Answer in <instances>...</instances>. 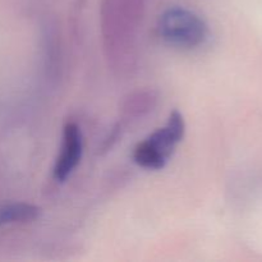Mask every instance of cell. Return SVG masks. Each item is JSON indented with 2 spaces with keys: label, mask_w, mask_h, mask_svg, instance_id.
<instances>
[{
  "label": "cell",
  "mask_w": 262,
  "mask_h": 262,
  "mask_svg": "<svg viewBox=\"0 0 262 262\" xmlns=\"http://www.w3.org/2000/svg\"><path fill=\"white\" fill-rule=\"evenodd\" d=\"M186 123L183 115L174 110L169 115L165 127L148 136L138 143L133 152V159L137 165L148 170H160L170 159L176 146L183 140Z\"/></svg>",
  "instance_id": "6da1fadb"
},
{
  "label": "cell",
  "mask_w": 262,
  "mask_h": 262,
  "mask_svg": "<svg viewBox=\"0 0 262 262\" xmlns=\"http://www.w3.org/2000/svg\"><path fill=\"white\" fill-rule=\"evenodd\" d=\"M159 33L169 45L196 49L204 45L210 35L209 26L202 18L183 8H170L159 18Z\"/></svg>",
  "instance_id": "7a4b0ae2"
},
{
  "label": "cell",
  "mask_w": 262,
  "mask_h": 262,
  "mask_svg": "<svg viewBox=\"0 0 262 262\" xmlns=\"http://www.w3.org/2000/svg\"><path fill=\"white\" fill-rule=\"evenodd\" d=\"M83 152V137L76 123H67L63 129L60 152L54 164L53 176L56 182H66L78 166Z\"/></svg>",
  "instance_id": "3957f363"
},
{
  "label": "cell",
  "mask_w": 262,
  "mask_h": 262,
  "mask_svg": "<svg viewBox=\"0 0 262 262\" xmlns=\"http://www.w3.org/2000/svg\"><path fill=\"white\" fill-rule=\"evenodd\" d=\"M42 211L38 206L25 202H13L0 206V227L17 223H31L37 220Z\"/></svg>",
  "instance_id": "277c9868"
}]
</instances>
